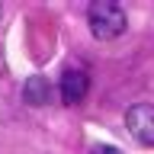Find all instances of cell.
Segmentation results:
<instances>
[{"mask_svg": "<svg viewBox=\"0 0 154 154\" xmlns=\"http://www.w3.org/2000/svg\"><path fill=\"white\" fill-rule=\"evenodd\" d=\"M87 23H90V32L96 38H116L125 32L128 16L116 0H96L87 7Z\"/></svg>", "mask_w": 154, "mask_h": 154, "instance_id": "obj_1", "label": "cell"}, {"mask_svg": "<svg viewBox=\"0 0 154 154\" xmlns=\"http://www.w3.org/2000/svg\"><path fill=\"white\" fill-rule=\"evenodd\" d=\"M125 128H128V135H132L138 144L151 148L154 144V106L151 103L128 106V112H125Z\"/></svg>", "mask_w": 154, "mask_h": 154, "instance_id": "obj_2", "label": "cell"}, {"mask_svg": "<svg viewBox=\"0 0 154 154\" xmlns=\"http://www.w3.org/2000/svg\"><path fill=\"white\" fill-rule=\"evenodd\" d=\"M58 93H61V103L64 106H80L90 93V77L80 67H64V74L58 80Z\"/></svg>", "mask_w": 154, "mask_h": 154, "instance_id": "obj_3", "label": "cell"}, {"mask_svg": "<svg viewBox=\"0 0 154 154\" xmlns=\"http://www.w3.org/2000/svg\"><path fill=\"white\" fill-rule=\"evenodd\" d=\"M23 100H26L29 106H45L48 100H51V84H48L42 74H32L23 84Z\"/></svg>", "mask_w": 154, "mask_h": 154, "instance_id": "obj_4", "label": "cell"}, {"mask_svg": "<svg viewBox=\"0 0 154 154\" xmlns=\"http://www.w3.org/2000/svg\"><path fill=\"white\" fill-rule=\"evenodd\" d=\"M90 154H122V151H119L116 144H93V148H90Z\"/></svg>", "mask_w": 154, "mask_h": 154, "instance_id": "obj_5", "label": "cell"}, {"mask_svg": "<svg viewBox=\"0 0 154 154\" xmlns=\"http://www.w3.org/2000/svg\"><path fill=\"white\" fill-rule=\"evenodd\" d=\"M3 67H7V64H3V58H0V74H3Z\"/></svg>", "mask_w": 154, "mask_h": 154, "instance_id": "obj_6", "label": "cell"}, {"mask_svg": "<svg viewBox=\"0 0 154 154\" xmlns=\"http://www.w3.org/2000/svg\"><path fill=\"white\" fill-rule=\"evenodd\" d=\"M0 16H3V10H0Z\"/></svg>", "mask_w": 154, "mask_h": 154, "instance_id": "obj_7", "label": "cell"}]
</instances>
